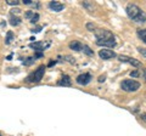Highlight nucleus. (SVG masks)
<instances>
[{"label": "nucleus", "instance_id": "f257e3e1", "mask_svg": "<svg viewBox=\"0 0 146 136\" xmlns=\"http://www.w3.org/2000/svg\"><path fill=\"white\" fill-rule=\"evenodd\" d=\"M95 38H96V45L98 46H105V48H115L116 40L115 35L107 29H95L94 32Z\"/></svg>", "mask_w": 146, "mask_h": 136}, {"label": "nucleus", "instance_id": "f03ea898", "mask_svg": "<svg viewBox=\"0 0 146 136\" xmlns=\"http://www.w3.org/2000/svg\"><path fill=\"white\" fill-rule=\"evenodd\" d=\"M125 11L128 17L131 21H134L135 23H145L146 22V13L135 4H128Z\"/></svg>", "mask_w": 146, "mask_h": 136}, {"label": "nucleus", "instance_id": "7ed1b4c3", "mask_svg": "<svg viewBox=\"0 0 146 136\" xmlns=\"http://www.w3.org/2000/svg\"><path fill=\"white\" fill-rule=\"evenodd\" d=\"M45 68H46V67H45L44 65L39 66V67H38V69H36L35 72L31 73L28 77H27L26 81H27V83H39V81L43 79V77H44Z\"/></svg>", "mask_w": 146, "mask_h": 136}, {"label": "nucleus", "instance_id": "20e7f679", "mask_svg": "<svg viewBox=\"0 0 146 136\" xmlns=\"http://www.w3.org/2000/svg\"><path fill=\"white\" fill-rule=\"evenodd\" d=\"M122 90H124L127 92H134L136 90H139L140 88V83L136 80H131V79H127L124 81H122L121 84Z\"/></svg>", "mask_w": 146, "mask_h": 136}, {"label": "nucleus", "instance_id": "39448f33", "mask_svg": "<svg viewBox=\"0 0 146 136\" xmlns=\"http://www.w3.org/2000/svg\"><path fill=\"white\" fill-rule=\"evenodd\" d=\"M50 46V42L49 43H44V42H34L29 44V48L33 49L35 52H43L44 50H46Z\"/></svg>", "mask_w": 146, "mask_h": 136}, {"label": "nucleus", "instance_id": "423d86ee", "mask_svg": "<svg viewBox=\"0 0 146 136\" xmlns=\"http://www.w3.org/2000/svg\"><path fill=\"white\" fill-rule=\"evenodd\" d=\"M91 79H93V77H91V74H89V73H83V74H79L78 77H77V79H76V81H77V84H79V85H88L90 81H91Z\"/></svg>", "mask_w": 146, "mask_h": 136}, {"label": "nucleus", "instance_id": "0eeeda50", "mask_svg": "<svg viewBox=\"0 0 146 136\" xmlns=\"http://www.w3.org/2000/svg\"><path fill=\"white\" fill-rule=\"evenodd\" d=\"M118 60H119L121 62H125V63H129V65L134 66V67H141V62L135 60V58L133 57H128L125 55H119L118 56Z\"/></svg>", "mask_w": 146, "mask_h": 136}, {"label": "nucleus", "instance_id": "6e6552de", "mask_svg": "<svg viewBox=\"0 0 146 136\" xmlns=\"http://www.w3.org/2000/svg\"><path fill=\"white\" fill-rule=\"evenodd\" d=\"M99 56L102 58V60H111V58L116 57V52L112 51V50H108V49H101L99 51Z\"/></svg>", "mask_w": 146, "mask_h": 136}, {"label": "nucleus", "instance_id": "1a4fd4ad", "mask_svg": "<svg viewBox=\"0 0 146 136\" xmlns=\"http://www.w3.org/2000/svg\"><path fill=\"white\" fill-rule=\"evenodd\" d=\"M49 9L55 11V12H60L65 9V5L61 4V3H58V1H50L49 3Z\"/></svg>", "mask_w": 146, "mask_h": 136}, {"label": "nucleus", "instance_id": "9d476101", "mask_svg": "<svg viewBox=\"0 0 146 136\" xmlns=\"http://www.w3.org/2000/svg\"><path fill=\"white\" fill-rule=\"evenodd\" d=\"M57 84H58V85H61V86H71L72 81H71L70 75H67V74H63V75L61 77V79L57 81Z\"/></svg>", "mask_w": 146, "mask_h": 136}, {"label": "nucleus", "instance_id": "9b49d317", "mask_svg": "<svg viewBox=\"0 0 146 136\" xmlns=\"http://www.w3.org/2000/svg\"><path fill=\"white\" fill-rule=\"evenodd\" d=\"M70 49L73 50V51H82V49H83V44L80 42H77V40H73V42L70 43Z\"/></svg>", "mask_w": 146, "mask_h": 136}, {"label": "nucleus", "instance_id": "f8f14e48", "mask_svg": "<svg viewBox=\"0 0 146 136\" xmlns=\"http://www.w3.org/2000/svg\"><path fill=\"white\" fill-rule=\"evenodd\" d=\"M21 22H22L21 18H18V17L11 15V17H10V24H11V26H13V27L20 26V24H21Z\"/></svg>", "mask_w": 146, "mask_h": 136}, {"label": "nucleus", "instance_id": "ddd939ff", "mask_svg": "<svg viewBox=\"0 0 146 136\" xmlns=\"http://www.w3.org/2000/svg\"><path fill=\"white\" fill-rule=\"evenodd\" d=\"M35 60H36L35 56H31V57H27L22 63H23V66H32L35 62Z\"/></svg>", "mask_w": 146, "mask_h": 136}, {"label": "nucleus", "instance_id": "4468645a", "mask_svg": "<svg viewBox=\"0 0 146 136\" xmlns=\"http://www.w3.org/2000/svg\"><path fill=\"white\" fill-rule=\"evenodd\" d=\"M13 40V33L11 30H9L7 33H6V38H5V44L6 45H10L11 44V42Z\"/></svg>", "mask_w": 146, "mask_h": 136}, {"label": "nucleus", "instance_id": "2eb2a0df", "mask_svg": "<svg viewBox=\"0 0 146 136\" xmlns=\"http://www.w3.org/2000/svg\"><path fill=\"white\" fill-rule=\"evenodd\" d=\"M138 37L146 44V29H138Z\"/></svg>", "mask_w": 146, "mask_h": 136}, {"label": "nucleus", "instance_id": "dca6fc26", "mask_svg": "<svg viewBox=\"0 0 146 136\" xmlns=\"http://www.w3.org/2000/svg\"><path fill=\"white\" fill-rule=\"evenodd\" d=\"M82 51H83L84 53H86L88 56H94V51L88 46V45H83V49H82Z\"/></svg>", "mask_w": 146, "mask_h": 136}, {"label": "nucleus", "instance_id": "f3484780", "mask_svg": "<svg viewBox=\"0 0 146 136\" xmlns=\"http://www.w3.org/2000/svg\"><path fill=\"white\" fill-rule=\"evenodd\" d=\"M38 21H39V13H36V12H35V13H34V16L32 17V20H31L29 22H31V23H33V24H35Z\"/></svg>", "mask_w": 146, "mask_h": 136}, {"label": "nucleus", "instance_id": "a211bd4d", "mask_svg": "<svg viewBox=\"0 0 146 136\" xmlns=\"http://www.w3.org/2000/svg\"><path fill=\"white\" fill-rule=\"evenodd\" d=\"M34 13H35L34 11H27V12L25 13V17H26V18H28V20L31 21V20H32V17L34 16Z\"/></svg>", "mask_w": 146, "mask_h": 136}, {"label": "nucleus", "instance_id": "6ab92c4d", "mask_svg": "<svg viewBox=\"0 0 146 136\" xmlns=\"http://www.w3.org/2000/svg\"><path fill=\"white\" fill-rule=\"evenodd\" d=\"M6 4H7V5H11V6H12V5L17 6L18 4H20V1H17V0H7Z\"/></svg>", "mask_w": 146, "mask_h": 136}, {"label": "nucleus", "instance_id": "aec40b11", "mask_svg": "<svg viewBox=\"0 0 146 136\" xmlns=\"http://www.w3.org/2000/svg\"><path fill=\"white\" fill-rule=\"evenodd\" d=\"M138 50H139V52L141 53V55L146 58V49L145 48H138Z\"/></svg>", "mask_w": 146, "mask_h": 136}, {"label": "nucleus", "instance_id": "412c9836", "mask_svg": "<svg viewBox=\"0 0 146 136\" xmlns=\"http://www.w3.org/2000/svg\"><path fill=\"white\" fill-rule=\"evenodd\" d=\"M86 28H88L90 32H93V30L95 32V26L93 23H88V24H86Z\"/></svg>", "mask_w": 146, "mask_h": 136}, {"label": "nucleus", "instance_id": "4be33fe9", "mask_svg": "<svg viewBox=\"0 0 146 136\" xmlns=\"http://www.w3.org/2000/svg\"><path fill=\"white\" fill-rule=\"evenodd\" d=\"M42 28H43V27H42V26H39V27H36V28L32 29V32H33V33H39V32L42 30Z\"/></svg>", "mask_w": 146, "mask_h": 136}, {"label": "nucleus", "instance_id": "5701e85b", "mask_svg": "<svg viewBox=\"0 0 146 136\" xmlns=\"http://www.w3.org/2000/svg\"><path fill=\"white\" fill-rule=\"evenodd\" d=\"M22 3H23L25 5H32V4H33L32 0H22Z\"/></svg>", "mask_w": 146, "mask_h": 136}, {"label": "nucleus", "instance_id": "b1692460", "mask_svg": "<svg viewBox=\"0 0 146 136\" xmlns=\"http://www.w3.org/2000/svg\"><path fill=\"white\" fill-rule=\"evenodd\" d=\"M20 12H21L20 9H12V10H11V15H13V13H20Z\"/></svg>", "mask_w": 146, "mask_h": 136}, {"label": "nucleus", "instance_id": "393cba45", "mask_svg": "<svg viewBox=\"0 0 146 136\" xmlns=\"http://www.w3.org/2000/svg\"><path fill=\"white\" fill-rule=\"evenodd\" d=\"M130 77H139V72H136V71L131 72V73H130Z\"/></svg>", "mask_w": 146, "mask_h": 136}, {"label": "nucleus", "instance_id": "a878e982", "mask_svg": "<svg viewBox=\"0 0 146 136\" xmlns=\"http://www.w3.org/2000/svg\"><path fill=\"white\" fill-rule=\"evenodd\" d=\"M105 79H106V75H101V77L99 78V81H100V83H104Z\"/></svg>", "mask_w": 146, "mask_h": 136}, {"label": "nucleus", "instance_id": "bb28decb", "mask_svg": "<svg viewBox=\"0 0 146 136\" xmlns=\"http://www.w3.org/2000/svg\"><path fill=\"white\" fill-rule=\"evenodd\" d=\"M141 119H143V120L145 121V123H146V113H144V114L141 116Z\"/></svg>", "mask_w": 146, "mask_h": 136}, {"label": "nucleus", "instance_id": "cd10ccee", "mask_svg": "<svg viewBox=\"0 0 146 136\" xmlns=\"http://www.w3.org/2000/svg\"><path fill=\"white\" fill-rule=\"evenodd\" d=\"M56 63H57V61H51V62L49 63V67H51L52 65H56Z\"/></svg>", "mask_w": 146, "mask_h": 136}, {"label": "nucleus", "instance_id": "c85d7f7f", "mask_svg": "<svg viewBox=\"0 0 146 136\" xmlns=\"http://www.w3.org/2000/svg\"><path fill=\"white\" fill-rule=\"evenodd\" d=\"M11 58H12V55H9V56L6 57V60H7V61H10V60H11Z\"/></svg>", "mask_w": 146, "mask_h": 136}, {"label": "nucleus", "instance_id": "c756f323", "mask_svg": "<svg viewBox=\"0 0 146 136\" xmlns=\"http://www.w3.org/2000/svg\"><path fill=\"white\" fill-rule=\"evenodd\" d=\"M144 79H145V81H146V69H144Z\"/></svg>", "mask_w": 146, "mask_h": 136}]
</instances>
